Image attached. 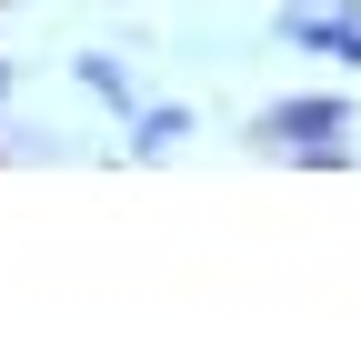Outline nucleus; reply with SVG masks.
<instances>
[{"instance_id": "f03ea898", "label": "nucleus", "mask_w": 361, "mask_h": 361, "mask_svg": "<svg viewBox=\"0 0 361 361\" xmlns=\"http://www.w3.org/2000/svg\"><path fill=\"white\" fill-rule=\"evenodd\" d=\"M291 40L301 51H331V61H361V30L351 20H291Z\"/></svg>"}, {"instance_id": "f257e3e1", "label": "nucleus", "mask_w": 361, "mask_h": 361, "mask_svg": "<svg viewBox=\"0 0 361 361\" xmlns=\"http://www.w3.org/2000/svg\"><path fill=\"white\" fill-rule=\"evenodd\" d=\"M341 130V101H281L271 111V141H331Z\"/></svg>"}]
</instances>
